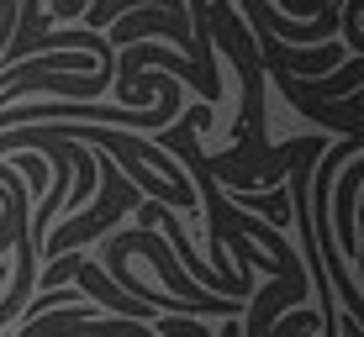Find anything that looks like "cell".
I'll list each match as a JSON object with an SVG mask.
<instances>
[{
    "instance_id": "obj_2",
    "label": "cell",
    "mask_w": 364,
    "mask_h": 337,
    "mask_svg": "<svg viewBox=\"0 0 364 337\" xmlns=\"http://www.w3.org/2000/svg\"><path fill=\"white\" fill-rule=\"evenodd\" d=\"M306 121H317V127H328V132H354L359 121H364V84L354 95H343V101H291Z\"/></svg>"
},
{
    "instance_id": "obj_4",
    "label": "cell",
    "mask_w": 364,
    "mask_h": 337,
    "mask_svg": "<svg viewBox=\"0 0 364 337\" xmlns=\"http://www.w3.org/2000/svg\"><path fill=\"white\" fill-rule=\"evenodd\" d=\"M0 290H6V264H0Z\"/></svg>"
},
{
    "instance_id": "obj_1",
    "label": "cell",
    "mask_w": 364,
    "mask_h": 337,
    "mask_svg": "<svg viewBox=\"0 0 364 337\" xmlns=\"http://www.w3.org/2000/svg\"><path fill=\"white\" fill-rule=\"evenodd\" d=\"M95 190H100V206L85 211V216H74L69 227H58L53 237H43V243H37V253H69V248H80V243H90V237H100L106 227H117V221L127 216L137 201H143V195H137V184H127L122 174L95 179Z\"/></svg>"
},
{
    "instance_id": "obj_3",
    "label": "cell",
    "mask_w": 364,
    "mask_h": 337,
    "mask_svg": "<svg viewBox=\"0 0 364 337\" xmlns=\"http://www.w3.org/2000/svg\"><path fill=\"white\" fill-rule=\"evenodd\" d=\"M74 264H80V253H64V258H58L53 269L43 274V284H58V280H69V274H74Z\"/></svg>"
}]
</instances>
